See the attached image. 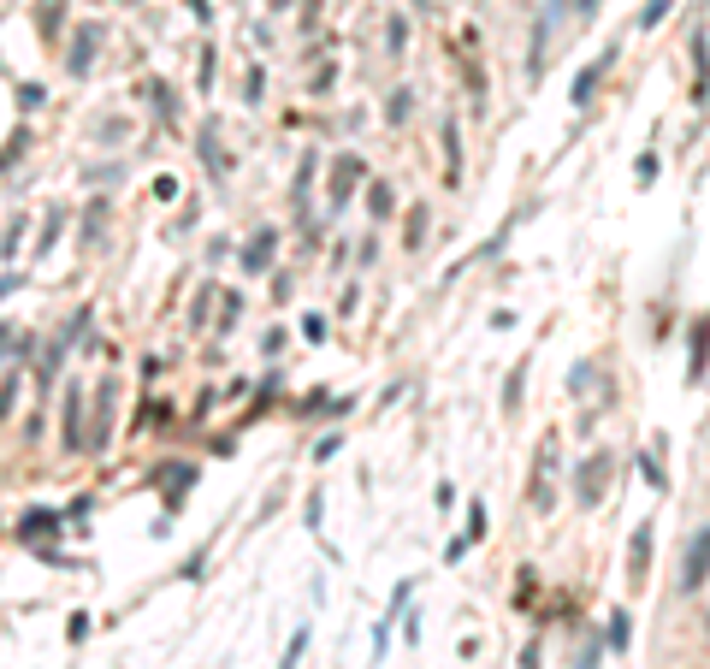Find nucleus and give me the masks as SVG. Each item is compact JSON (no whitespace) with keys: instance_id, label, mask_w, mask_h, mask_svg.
I'll list each match as a JSON object with an SVG mask.
<instances>
[{"instance_id":"1","label":"nucleus","mask_w":710,"mask_h":669,"mask_svg":"<svg viewBox=\"0 0 710 669\" xmlns=\"http://www.w3.org/2000/svg\"><path fill=\"white\" fill-rule=\"evenodd\" d=\"M610 450H592V456H581V468H574V498L586 504V510H592L598 498H604V492H610Z\"/></svg>"},{"instance_id":"2","label":"nucleus","mask_w":710,"mask_h":669,"mask_svg":"<svg viewBox=\"0 0 710 669\" xmlns=\"http://www.w3.org/2000/svg\"><path fill=\"white\" fill-rule=\"evenodd\" d=\"M705 586H710V522L698 527L681 551V593H705Z\"/></svg>"},{"instance_id":"3","label":"nucleus","mask_w":710,"mask_h":669,"mask_svg":"<svg viewBox=\"0 0 710 669\" xmlns=\"http://www.w3.org/2000/svg\"><path fill=\"white\" fill-rule=\"evenodd\" d=\"M59 444L66 450H89V427H84V385L71 379L66 391V415H59Z\"/></svg>"},{"instance_id":"4","label":"nucleus","mask_w":710,"mask_h":669,"mask_svg":"<svg viewBox=\"0 0 710 669\" xmlns=\"http://www.w3.org/2000/svg\"><path fill=\"white\" fill-rule=\"evenodd\" d=\"M95 48H101V24H95V18H84V24L71 30L66 72H71V77H89V66H95Z\"/></svg>"},{"instance_id":"5","label":"nucleus","mask_w":710,"mask_h":669,"mask_svg":"<svg viewBox=\"0 0 710 669\" xmlns=\"http://www.w3.org/2000/svg\"><path fill=\"white\" fill-rule=\"evenodd\" d=\"M355 184H368V160L361 155H338L332 160V190H326L332 208H343V201L355 196Z\"/></svg>"},{"instance_id":"6","label":"nucleus","mask_w":710,"mask_h":669,"mask_svg":"<svg viewBox=\"0 0 710 669\" xmlns=\"http://www.w3.org/2000/svg\"><path fill=\"white\" fill-rule=\"evenodd\" d=\"M616 59H622V48H604V54H598V59H592V66H586L581 77H574V95H568V101H574V107H592L598 84H604V72H610Z\"/></svg>"},{"instance_id":"7","label":"nucleus","mask_w":710,"mask_h":669,"mask_svg":"<svg viewBox=\"0 0 710 669\" xmlns=\"http://www.w3.org/2000/svg\"><path fill=\"white\" fill-rule=\"evenodd\" d=\"M107 444H113V379H101L95 421H89V450H107Z\"/></svg>"},{"instance_id":"8","label":"nucleus","mask_w":710,"mask_h":669,"mask_svg":"<svg viewBox=\"0 0 710 669\" xmlns=\"http://www.w3.org/2000/svg\"><path fill=\"white\" fill-rule=\"evenodd\" d=\"M272 255H279V231H272V226H261L255 231V237H249V243H243V272H267L272 267Z\"/></svg>"},{"instance_id":"9","label":"nucleus","mask_w":710,"mask_h":669,"mask_svg":"<svg viewBox=\"0 0 710 669\" xmlns=\"http://www.w3.org/2000/svg\"><path fill=\"white\" fill-rule=\"evenodd\" d=\"M645 575H652V522H639L634 545H627V581L645 586Z\"/></svg>"},{"instance_id":"10","label":"nucleus","mask_w":710,"mask_h":669,"mask_svg":"<svg viewBox=\"0 0 710 669\" xmlns=\"http://www.w3.org/2000/svg\"><path fill=\"white\" fill-rule=\"evenodd\" d=\"M687 338H693V361H687V385H698V379H705V368H710V314H698Z\"/></svg>"},{"instance_id":"11","label":"nucleus","mask_w":710,"mask_h":669,"mask_svg":"<svg viewBox=\"0 0 710 669\" xmlns=\"http://www.w3.org/2000/svg\"><path fill=\"white\" fill-rule=\"evenodd\" d=\"M107 219H113V201H107V196H89V208H84V243H89V249H101V243H107Z\"/></svg>"},{"instance_id":"12","label":"nucleus","mask_w":710,"mask_h":669,"mask_svg":"<svg viewBox=\"0 0 710 669\" xmlns=\"http://www.w3.org/2000/svg\"><path fill=\"white\" fill-rule=\"evenodd\" d=\"M693 101L698 107L710 101V42L705 36H693Z\"/></svg>"},{"instance_id":"13","label":"nucleus","mask_w":710,"mask_h":669,"mask_svg":"<svg viewBox=\"0 0 710 669\" xmlns=\"http://www.w3.org/2000/svg\"><path fill=\"white\" fill-rule=\"evenodd\" d=\"M142 95H148V107H155V113H166V125H178V113H184V107H178V95H172L160 77H148V84H142Z\"/></svg>"},{"instance_id":"14","label":"nucleus","mask_w":710,"mask_h":669,"mask_svg":"<svg viewBox=\"0 0 710 669\" xmlns=\"http://www.w3.org/2000/svg\"><path fill=\"white\" fill-rule=\"evenodd\" d=\"M48 533H59V515H54V510H24V522H18V540H48Z\"/></svg>"},{"instance_id":"15","label":"nucleus","mask_w":710,"mask_h":669,"mask_svg":"<svg viewBox=\"0 0 710 669\" xmlns=\"http://www.w3.org/2000/svg\"><path fill=\"white\" fill-rule=\"evenodd\" d=\"M196 155H201V166H208V172H226V148H219V130H213V125H201Z\"/></svg>"},{"instance_id":"16","label":"nucleus","mask_w":710,"mask_h":669,"mask_svg":"<svg viewBox=\"0 0 710 669\" xmlns=\"http://www.w3.org/2000/svg\"><path fill=\"white\" fill-rule=\"evenodd\" d=\"M444 166H450V184L462 178V130H456V119H444Z\"/></svg>"},{"instance_id":"17","label":"nucleus","mask_w":710,"mask_h":669,"mask_svg":"<svg viewBox=\"0 0 710 669\" xmlns=\"http://www.w3.org/2000/svg\"><path fill=\"white\" fill-rule=\"evenodd\" d=\"M59 24H66V0H42V6H36V30H42L48 42H54Z\"/></svg>"},{"instance_id":"18","label":"nucleus","mask_w":710,"mask_h":669,"mask_svg":"<svg viewBox=\"0 0 710 669\" xmlns=\"http://www.w3.org/2000/svg\"><path fill=\"white\" fill-rule=\"evenodd\" d=\"M426 226H432V208H426V201H414V208H409V231H403V243H409V249H421V243H426Z\"/></svg>"},{"instance_id":"19","label":"nucleus","mask_w":710,"mask_h":669,"mask_svg":"<svg viewBox=\"0 0 710 669\" xmlns=\"http://www.w3.org/2000/svg\"><path fill=\"white\" fill-rule=\"evenodd\" d=\"M368 214H373V219H391V214H397V196H391V184H368Z\"/></svg>"},{"instance_id":"20","label":"nucleus","mask_w":710,"mask_h":669,"mask_svg":"<svg viewBox=\"0 0 710 669\" xmlns=\"http://www.w3.org/2000/svg\"><path fill=\"white\" fill-rule=\"evenodd\" d=\"M30 143H36V137H30V130H24V125H18V130H13V137H6V148H0V172H13V166H18V155H24V148H30Z\"/></svg>"},{"instance_id":"21","label":"nucleus","mask_w":710,"mask_h":669,"mask_svg":"<svg viewBox=\"0 0 710 669\" xmlns=\"http://www.w3.org/2000/svg\"><path fill=\"white\" fill-rule=\"evenodd\" d=\"M639 474H645V486H652V492H669V474H663V456H657V450L639 456Z\"/></svg>"},{"instance_id":"22","label":"nucleus","mask_w":710,"mask_h":669,"mask_svg":"<svg viewBox=\"0 0 710 669\" xmlns=\"http://www.w3.org/2000/svg\"><path fill=\"white\" fill-rule=\"evenodd\" d=\"M627 640H634V622H627V611H616V616H610V634H604V646H610V652H627Z\"/></svg>"},{"instance_id":"23","label":"nucleus","mask_w":710,"mask_h":669,"mask_svg":"<svg viewBox=\"0 0 710 669\" xmlns=\"http://www.w3.org/2000/svg\"><path fill=\"white\" fill-rule=\"evenodd\" d=\"M409 113H414V89H391V101H385V119H391V125H403Z\"/></svg>"},{"instance_id":"24","label":"nucleus","mask_w":710,"mask_h":669,"mask_svg":"<svg viewBox=\"0 0 710 669\" xmlns=\"http://www.w3.org/2000/svg\"><path fill=\"white\" fill-rule=\"evenodd\" d=\"M59 226H66V208H48V219H42V237H36V249H42V255H48V249L59 243Z\"/></svg>"},{"instance_id":"25","label":"nucleus","mask_w":710,"mask_h":669,"mask_svg":"<svg viewBox=\"0 0 710 669\" xmlns=\"http://www.w3.org/2000/svg\"><path fill=\"white\" fill-rule=\"evenodd\" d=\"M314 172H320V155H314V148H308V155H302V166H297V190H290V196H308V184H314Z\"/></svg>"},{"instance_id":"26","label":"nucleus","mask_w":710,"mask_h":669,"mask_svg":"<svg viewBox=\"0 0 710 669\" xmlns=\"http://www.w3.org/2000/svg\"><path fill=\"white\" fill-rule=\"evenodd\" d=\"M302 652H308V628H297V634H290V646H284L279 669H297V664H302Z\"/></svg>"},{"instance_id":"27","label":"nucleus","mask_w":710,"mask_h":669,"mask_svg":"<svg viewBox=\"0 0 710 669\" xmlns=\"http://www.w3.org/2000/svg\"><path fill=\"white\" fill-rule=\"evenodd\" d=\"M403 48H409V24L391 18V24H385V54H403Z\"/></svg>"},{"instance_id":"28","label":"nucleus","mask_w":710,"mask_h":669,"mask_svg":"<svg viewBox=\"0 0 710 669\" xmlns=\"http://www.w3.org/2000/svg\"><path fill=\"white\" fill-rule=\"evenodd\" d=\"M521 379H527V361H521V368L510 373V385H503V409H510V415L521 409Z\"/></svg>"},{"instance_id":"29","label":"nucleus","mask_w":710,"mask_h":669,"mask_svg":"<svg viewBox=\"0 0 710 669\" xmlns=\"http://www.w3.org/2000/svg\"><path fill=\"white\" fill-rule=\"evenodd\" d=\"M604 664V640H586L581 652H574V669H598Z\"/></svg>"},{"instance_id":"30","label":"nucleus","mask_w":710,"mask_h":669,"mask_svg":"<svg viewBox=\"0 0 710 669\" xmlns=\"http://www.w3.org/2000/svg\"><path fill=\"white\" fill-rule=\"evenodd\" d=\"M669 6H675V0H652V6H645V13H639V30H657L669 18Z\"/></svg>"},{"instance_id":"31","label":"nucleus","mask_w":710,"mask_h":669,"mask_svg":"<svg viewBox=\"0 0 710 669\" xmlns=\"http://www.w3.org/2000/svg\"><path fill=\"white\" fill-rule=\"evenodd\" d=\"M42 101H48L42 84H18V107H24V113H30V107H42Z\"/></svg>"},{"instance_id":"32","label":"nucleus","mask_w":710,"mask_h":669,"mask_svg":"<svg viewBox=\"0 0 710 669\" xmlns=\"http://www.w3.org/2000/svg\"><path fill=\"white\" fill-rule=\"evenodd\" d=\"M18 379H24V368H18V373H13V379L0 385V421H6V415H13V397H18Z\"/></svg>"},{"instance_id":"33","label":"nucleus","mask_w":710,"mask_h":669,"mask_svg":"<svg viewBox=\"0 0 710 669\" xmlns=\"http://www.w3.org/2000/svg\"><path fill=\"white\" fill-rule=\"evenodd\" d=\"M302 338H308V343H326V314H308V320H302Z\"/></svg>"},{"instance_id":"34","label":"nucleus","mask_w":710,"mask_h":669,"mask_svg":"<svg viewBox=\"0 0 710 669\" xmlns=\"http://www.w3.org/2000/svg\"><path fill=\"white\" fill-rule=\"evenodd\" d=\"M468 540H485V504H468Z\"/></svg>"},{"instance_id":"35","label":"nucleus","mask_w":710,"mask_h":669,"mask_svg":"<svg viewBox=\"0 0 710 669\" xmlns=\"http://www.w3.org/2000/svg\"><path fill=\"white\" fill-rule=\"evenodd\" d=\"M586 379H592V361H574V373H568V391L581 397V391H586Z\"/></svg>"},{"instance_id":"36","label":"nucleus","mask_w":710,"mask_h":669,"mask_svg":"<svg viewBox=\"0 0 710 669\" xmlns=\"http://www.w3.org/2000/svg\"><path fill=\"white\" fill-rule=\"evenodd\" d=\"M243 89H249V95H243V101H261V95H267V72H261V66H255V72H249V84H243Z\"/></svg>"},{"instance_id":"37","label":"nucleus","mask_w":710,"mask_h":669,"mask_svg":"<svg viewBox=\"0 0 710 669\" xmlns=\"http://www.w3.org/2000/svg\"><path fill=\"white\" fill-rule=\"evenodd\" d=\"M657 166H663L657 155H639V166H634V172H639V184H652V178H657Z\"/></svg>"},{"instance_id":"38","label":"nucleus","mask_w":710,"mask_h":669,"mask_svg":"<svg viewBox=\"0 0 710 669\" xmlns=\"http://www.w3.org/2000/svg\"><path fill=\"white\" fill-rule=\"evenodd\" d=\"M84 634H89V616H84V611H77V616H71V622H66V640H71V646H77V640H84Z\"/></svg>"},{"instance_id":"39","label":"nucleus","mask_w":710,"mask_h":669,"mask_svg":"<svg viewBox=\"0 0 710 669\" xmlns=\"http://www.w3.org/2000/svg\"><path fill=\"white\" fill-rule=\"evenodd\" d=\"M18 237H24V219H13V231L0 237V255H13V249H18Z\"/></svg>"},{"instance_id":"40","label":"nucleus","mask_w":710,"mask_h":669,"mask_svg":"<svg viewBox=\"0 0 710 669\" xmlns=\"http://www.w3.org/2000/svg\"><path fill=\"white\" fill-rule=\"evenodd\" d=\"M320 510H326V498H320V492H308V510H302V515H308V527H320Z\"/></svg>"},{"instance_id":"41","label":"nucleus","mask_w":710,"mask_h":669,"mask_svg":"<svg viewBox=\"0 0 710 669\" xmlns=\"http://www.w3.org/2000/svg\"><path fill=\"white\" fill-rule=\"evenodd\" d=\"M18 332H24V326H0V356H6V350H18Z\"/></svg>"},{"instance_id":"42","label":"nucleus","mask_w":710,"mask_h":669,"mask_svg":"<svg viewBox=\"0 0 710 669\" xmlns=\"http://www.w3.org/2000/svg\"><path fill=\"white\" fill-rule=\"evenodd\" d=\"M18 285H24V279H18V272H0V297H13Z\"/></svg>"},{"instance_id":"43","label":"nucleus","mask_w":710,"mask_h":669,"mask_svg":"<svg viewBox=\"0 0 710 669\" xmlns=\"http://www.w3.org/2000/svg\"><path fill=\"white\" fill-rule=\"evenodd\" d=\"M598 6H604V0H574V13H581V18H592Z\"/></svg>"},{"instance_id":"44","label":"nucleus","mask_w":710,"mask_h":669,"mask_svg":"<svg viewBox=\"0 0 710 669\" xmlns=\"http://www.w3.org/2000/svg\"><path fill=\"white\" fill-rule=\"evenodd\" d=\"M521 669H539V646H527V652H521Z\"/></svg>"},{"instance_id":"45","label":"nucleus","mask_w":710,"mask_h":669,"mask_svg":"<svg viewBox=\"0 0 710 669\" xmlns=\"http://www.w3.org/2000/svg\"><path fill=\"white\" fill-rule=\"evenodd\" d=\"M190 13H196V18H208V0H190Z\"/></svg>"},{"instance_id":"46","label":"nucleus","mask_w":710,"mask_h":669,"mask_svg":"<svg viewBox=\"0 0 710 669\" xmlns=\"http://www.w3.org/2000/svg\"><path fill=\"white\" fill-rule=\"evenodd\" d=\"M272 6H279V13H284V6H297V0H272Z\"/></svg>"}]
</instances>
